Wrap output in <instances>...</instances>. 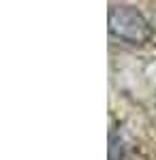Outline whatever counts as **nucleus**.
<instances>
[{"label": "nucleus", "instance_id": "obj_1", "mask_svg": "<svg viewBox=\"0 0 156 160\" xmlns=\"http://www.w3.org/2000/svg\"><path fill=\"white\" fill-rule=\"evenodd\" d=\"M109 32L111 37L126 41V43H145L148 38L152 37L150 24L145 19L141 11H137L135 7L128 4H113L109 9Z\"/></svg>", "mask_w": 156, "mask_h": 160}]
</instances>
